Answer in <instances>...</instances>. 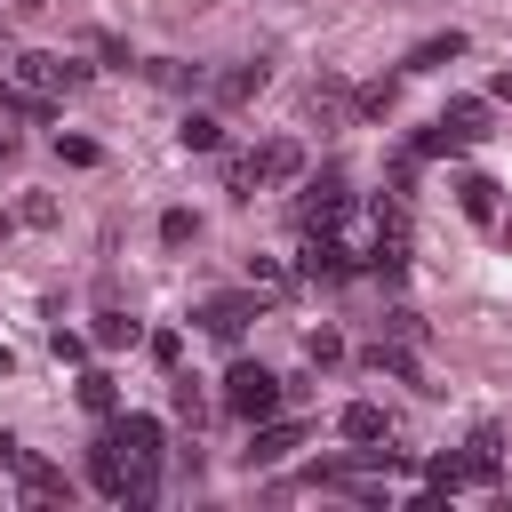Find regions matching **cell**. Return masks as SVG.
<instances>
[{
    "instance_id": "1",
    "label": "cell",
    "mask_w": 512,
    "mask_h": 512,
    "mask_svg": "<svg viewBox=\"0 0 512 512\" xmlns=\"http://www.w3.org/2000/svg\"><path fill=\"white\" fill-rule=\"evenodd\" d=\"M296 168H304V152H296V136H272V144H256L248 160H232V168H224V184H232V192L248 200L256 184H296Z\"/></svg>"
},
{
    "instance_id": "2",
    "label": "cell",
    "mask_w": 512,
    "mask_h": 512,
    "mask_svg": "<svg viewBox=\"0 0 512 512\" xmlns=\"http://www.w3.org/2000/svg\"><path fill=\"white\" fill-rule=\"evenodd\" d=\"M280 392H288V384H280L264 360H240V368L224 376V416H240V424H264V416L280 408Z\"/></svg>"
},
{
    "instance_id": "3",
    "label": "cell",
    "mask_w": 512,
    "mask_h": 512,
    "mask_svg": "<svg viewBox=\"0 0 512 512\" xmlns=\"http://www.w3.org/2000/svg\"><path fill=\"white\" fill-rule=\"evenodd\" d=\"M0 464L16 472V496H24V504H72V480H64V464H48V456L16 448L8 432H0Z\"/></svg>"
},
{
    "instance_id": "4",
    "label": "cell",
    "mask_w": 512,
    "mask_h": 512,
    "mask_svg": "<svg viewBox=\"0 0 512 512\" xmlns=\"http://www.w3.org/2000/svg\"><path fill=\"white\" fill-rule=\"evenodd\" d=\"M368 272H384V280H400L408 272V208H400V192L376 208V240H368V256H360Z\"/></svg>"
},
{
    "instance_id": "5",
    "label": "cell",
    "mask_w": 512,
    "mask_h": 512,
    "mask_svg": "<svg viewBox=\"0 0 512 512\" xmlns=\"http://www.w3.org/2000/svg\"><path fill=\"white\" fill-rule=\"evenodd\" d=\"M104 440H112V448H120L136 472H160V416H144V408H128V416H120V408H112Z\"/></svg>"
},
{
    "instance_id": "6",
    "label": "cell",
    "mask_w": 512,
    "mask_h": 512,
    "mask_svg": "<svg viewBox=\"0 0 512 512\" xmlns=\"http://www.w3.org/2000/svg\"><path fill=\"white\" fill-rule=\"evenodd\" d=\"M16 80H24V88H40V96H72V88H88V64L48 56V48H24V56H16Z\"/></svg>"
},
{
    "instance_id": "7",
    "label": "cell",
    "mask_w": 512,
    "mask_h": 512,
    "mask_svg": "<svg viewBox=\"0 0 512 512\" xmlns=\"http://www.w3.org/2000/svg\"><path fill=\"white\" fill-rule=\"evenodd\" d=\"M344 208H352V192H344V168H328L320 184H304V200H296V224H304V232H336V224H344Z\"/></svg>"
},
{
    "instance_id": "8",
    "label": "cell",
    "mask_w": 512,
    "mask_h": 512,
    "mask_svg": "<svg viewBox=\"0 0 512 512\" xmlns=\"http://www.w3.org/2000/svg\"><path fill=\"white\" fill-rule=\"evenodd\" d=\"M296 272H304V280H320V288H336V280H352V256H344V240H336V232H304Z\"/></svg>"
},
{
    "instance_id": "9",
    "label": "cell",
    "mask_w": 512,
    "mask_h": 512,
    "mask_svg": "<svg viewBox=\"0 0 512 512\" xmlns=\"http://www.w3.org/2000/svg\"><path fill=\"white\" fill-rule=\"evenodd\" d=\"M296 448H304V424H272V416H264V424H248V448H240V456H248V472H256V464H280V456H296Z\"/></svg>"
},
{
    "instance_id": "10",
    "label": "cell",
    "mask_w": 512,
    "mask_h": 512,
    "mask_svg": "<svg viewBox=\"0 0 512 512\" xmlns=\"http://www.w3.org/2000/svg\"><path fill=\"white\" fill-rule=\"evenodd\" d=\"M128 472H136V464H128V456H120V448H112V440L96 432V440H88V488L120 504V496H128Z\"/></svg>"
},
{
    "instance_id": "11",
    "label": "cell",
    "mask_w": 512,
    "mask_h": 512,
    "mask_svg": "<svg viewBox=\"0 0 512 512\" xmlns=\"http://www.w3.org/2000/svg\"><path fill=\"white\" fill-rule=\"evenodd\" d=\"M248 320H256V296H208V304H200V328H208L216 344H240Z\"/></svg>"
},
{
    "instance_id": "12",
    "label": "cell",
    "mask_w": 512,
    "mask_h": 512,
    "mask_svg": "<svg viewBox=\"0 0 512 512\" xmlns=\"http://www.w3.org/2000/svg\"><path fill=\"white\" fill-rule=\"evenodd\" d=\"M0 120H56V96H40V88H24V80H0Z\"/></svg>"
},
{
    "instance_id": "13",
    "label": "cell",
    "mask_w": 512,
    "mask_h": 512,
    "mask_svg": "<svg viewBox=\"0 0 512 512\" xmlns=\"http://www.w3.org/2000/svg\"><path fill=\"white\" fill-rule=\"evenodd\" d=\"M464 464H472V488H496V472H504V440L480 424V432L464 440Z\"/></svg>"
},
{
    "instance_id": "14",
    "label": "cell",
    "mask_w": 512,
    "mask_h": 512,
    "mask_svg": "<svg viewBox=\"0 0 512 512\" xmlns=\"http://www.w3.org/2000/svg\"><path fill=\"white\" fill-rule=\"evenodd\" d=\"M464 56V32H432V40H416L408 48V64L400 72H440V64H456Z\"/></svg>"
},
{
    "instance_id": "15",
    "label": "cell",
    "mask_w": 512,
    "mask_h": 512,
    "mask_svg": "<svg viewBox=\"0 0 512 512\" xmlns=\"http://www.w3.org/2000/svg\"><path fill=\"white\" fill-rule=\"evenodd\" d=\"M336 424H344V440H352V448H376V440H384V432H392V424H384V408H376V400H352V408H344V416H336Z\"/></svg>"
},
{
    "instance_id": "16",
    "label": "cell",
    "mask_w": 512,
    "mask_h": 512,
    "mask_svg": "<svg viewBox=\"0 0 512 512\" xmlns=\"http://www.w3.org/2000/svg\"><path fill=\"white\" fill-rule=\"evenodd\" d=\"M456 208L472 224H496V176H456Z\"/></svg>"
},
{
    "instance_id": "17",
    "label": "cell",
    "mask_w": 512,
    "mask_h": 512,
    "mask_svg": "<svg viewBox=\"0 0 512 512\" xmlns=\"http://www.w3.org/2000/svg\"><path fill=\"white\" fill-rule=\"evenodd\" d=\"M440 120H448V128H456L464 144H480V136H488V96H456V104H448Z\"/></svg>"
},
{
    "instance_id": "18",
    "label": "cell",
    "mask_w": 512,
    "mask_h": 512,
    "mask_svg": "<svg viewBox=\"0 0 512 512\" xmlns=\"http://www.w3.org/2000/svg\"><path fill=\"white\" fill-rule=\"evenodd\" d=\"M264 80H272V64H232V72L216 80V96H224V104H248V96H256Z\"/></svg>"
},
{
    "instance_id": "19",
    "label": "cell",
    "mask_w": 512,
    "mask_h": 512,
    "mask_svg": "<svg viewBox=\"0 0 512 512\" xmlns=\"http://www.w3.org/2000/svg\"><path fill=\"white\" fill-rule=\"evenodd\" d=\"M176 144H184V152H216V144H224V120H216V112H184Z\"/></svg>"
},
{
    "instance_id": "20",
    "label": "cell",
    "mask_w": 512,
    "mask_h": 512,
    "mask_svg": "<svg viewBox=\"0 0 512 512\" xmlns=\"http://www.w3.org/2000/svg\"><path fill=\"white\" fill-rule=\"evenodd\" d=\"M72 392H80V408H88V416H112V408H120V384H112L104 368H88V376H80Z\"/></svg>"
},
{
    "instance_id": "21",
    "label": "cell",
    "mask_w": 512,
    "mask_h": 512,
    "mask_svg": "<svg viewBox=\"0 0 512 512\" xmlns=\"http://www.w3.org/2000/svg\"><path fill=\"white\" fill-rule=\"evenodd\" d=\"M424 480H432L440 496H456V488H472V464H464V448H448V456H432V464H424Z\"/></svg>"
},
{
    "instance_id": "22",
    "label": "cell",
    "mask_w": 512,
    "mask_h": 512,
    "mask_svg": "<svg viewBox=\"0 0 512 512\" xmlns=\"http://www.w3.org/2000/svg\"><path fill=\"white\" fill-rule=\"evenodd\" d=\"M56 160H64V168H96V144H88V136H64V128H56Z\"/></svg>"
},
{
    "instance_id": "23",
    "label": "cell",
    "mask_w": 512,
    "mask_h": 512,
    "mask_svg": "<svg viewBox=\"0 0 512 512\" xmlns=\"http://www.w3.org/2000/svg\"><path fill=\"white\" fill-rule=\"evenodd\" d=\"M192 232H200V216H192V208H168V216H160V240H168V248H184Z\"/></svg>"
},
{
    "instance_id": "24",
    "label": "cell",
    "mask_w": 512,
    "mask_h": 512,
    "mask_svg": "<svg viewBox=\"0 0 512 512\" xmlns=\"http://www.w3.org/2000/svg\"><path fill=\"white\" fill-rule=\"evenodd\" d=\"M96 344H136V320L128 312H96Z\"/></svg>"
},
{
    "instance_id": "25",
    "label": "cell",
    "mask_w": 512,
    "mask_h": 512,
    "mask_svg": "<svg viewBox=\"0 0 512 512\" xmlns=\"http://www.w3.org/2000/svg\"><path fill=\"white\" fill-rule=\"evenodd\" d=\"M392 96H400V80H368V88H360V112L376 120V112H392Z\"/></svg>"
},
{
    "instance_id": "26",
    "label": "cell",
    "mask_w": 512,
    "mask_h": 512,
    "mask_svg": "<svg viewBox=\"0 0 512 512\" xmlns=\"http://www.w3.org/2000/svg\"><path fill=\"white\" fill-rule=\"evenodd\" d=\"M152 360L176 368V360H184V336H176V328H152Z\"/></svg>"
},
{
    "instance_id": "27",
    "label": "cell",
    "mask_w": 512,
    "mask_h": 512,
    "mask_svg": "<svg viewBox=\"0 0 512 512\" xmlns=\"http://www.w3.org/2000/svg\"><path fill=\"white\" fill-rule=\"evenodd\" d=\"M248 280H256V288H288V272H280L272 256H248Z\"/></svg>"
},
{
    "instance_id": "28",
    "label": "cell",
    "mask_w": 512,
    "mask_h": 512,
    "mask_svg": "<svg viewBox=\"0 0 512 512\" xmlns=\"http://www.w3.org/2000/svg\"><path fill=\"white\" fill-rule=\"evenodd\" d=\"M200 408H208V400L192 392V376H176V416H184V424H200Z\"/></svg>"
},
{
    "instance_id": "29",
    "label": "cell",
    "mask_w": 512,
    "mask_h": 512,
    "mask_svg": "<svg viewBox=\"0 0 512 512\" xmlns=\"http://www.w3.org/2000/svg\"><path fill=\"white\" fill-rule=\"evenodd\" d=\"M152 80L160 88H200V72H184V64H152Z\"/></svg>"
},
{
    "instance_id": "30",
    "label": "cell",
    "mask_w": 512,
    "mask_h": 512,
    "mask_svg": "<svg viewBox=\"0 0 512 512\" xmlns=\"http://www.w3.org/2000/svg\"><path fill=\"white\" fill-rule=\"evenodd\" d=\"M16 216H24V224H56V200H48V192H32V200H24Z\"/></svg>"
},
{
    "instance_id": "31",
    "label": "cell",
    "mask_w": 512,
    "mask_h": 512,
    "mask_svg": "<svg viewBox=\"0 0 512 512\" xmlns=\"http://www.w3.org/2000/svg\"><path fill=\"white\" fill-rule=\"evenodd\" d=\"M0 160H16V128H0Z\"/></svg>"
},
{
    "instance_id": "32",
    "label": "cell",
    "mask_w": 512,
    "mask_h": 512,
    "mask_svg": "<svg viewBox=\"0 0 512 512\" xmlns=\"http://www.w3.org/2000/svg\"><path fill=\"white\" fill-rule=\"evenodd\" d=\"M496 96H512V64H504V72H496Z\"/></svg>"
},
{
    "instance_id": "33",
    "label": "cell",
    "mask_w": 512,
    "mask_h": 512,
    "mask_svg": "<svg viewBox=\"0 0 512 512\" xmlns=\"http://www.w3.org/2000/svg\"><path fill=\"white\" fill-rule=\"evenodd\" d=\"M0 376H8V344H0Z\"/></svg>"
}]
</instances>
